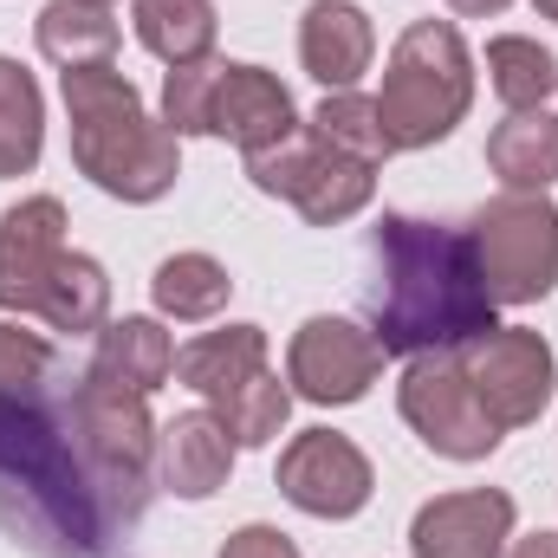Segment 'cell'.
I'll use <instances>...</instances> for the list:
<instances>
[{"label":"cell","instance_id":"cell-28","mask_svg":"<svg viewBox=\"0 0 558 558\" xmlns=\"http://www.w3.org/2000/svg\"><path fill=\"white\" fill-rule=\"evenodd\" d=\"M221 65L228 59H189V65H169L162 78V124L175 137H208V111H215V85H221Z\"/></svg>","mask_w":558,"mask_h":558},{"label":"cell","instance_id":"cell-11","mask_svg":"<svg viewBox=\"0 0 558 558\" xmlns=\"http://www.w3.org/2000/svg\"><path fill=\"white\" fill-rule=\"evenodd\" d=\"M371 487H377V474H371L364 448L351 435H338V428H305L279 454V494L299 513H312V520H351V513H364Z\"/></svg>","mask_w":558,"mask_h":558},{"label":"cell","instance_id":"cell-12","mask_svg":"<svg viewBox=\"0 0 558 558\" xmlns=\"http://www.w3.org/2000/svg\"><path fill=\"white\" fill-rule=\"evenodd\" d=\"M59 260H65V208H59V195H26L20 208H7L0 215V312L33 318Z\"/></svg>","mask_w":558,"mask_h":558},{"label":"cell","instance_id":"cell-23","mask_svg":"<svg viewBox=\"0 0 558 558\" xmlns=\"http://www.w3.org/2000/svg\"><path fill=\"white\" fill-rule=\"evenodd\" d=\"M487 85L507 111H546V98L558 92V59L526 33H500L487 39Z\"/></svg>","mask_w":558,"mask_h":558},{"label":"cell","instance_id":"cell-22","mask_svg":"<svg viewBox=\"0 0 558 558\" xmlns=\"http://www.w3.org/2000/svg\"><path fill=\"white\" fill-rule=\"evenodd\" d=\"M137 20L143 52H156L162 65H189V59H208L215 52V0H137L131 7Z\"/></svg>","mask_w":558,"mask_h":558},{"label":"cell","instance_id":"cell-27","mask_svg":"<svg viewBox=\"0 0 558 558\" xmlns=\"http://www.w3.org/2000/svg\"><path fill=\"white\" fill-rule=\"evenodd\" d=\"M305 131L318 143H331V149H344V156H357V162H384L390 156L384 124H377V98H357V92H331L305 118Z\"/></svg>","mask_w":558,"mask_h":558},{"label":"cell","instance_id":"cell-34","mask_svg":"<svg viewBox=\"0 0 558 558\" xmlns=\"http://www.w3.org/2000/svg\"><path fill=\"white\" fill-rule=\"evenodd\" d=\"M98 7H111V0H98Z\"/></svg>","mask_w":558,"mask_h":558},{"label":"cell","instance_id":"cell-5","mask_svg":"<svg viewBox=\"0 0 558 558\" xmlns=\"http://www.w3.org/2000/svg\"><path fill=\"white\" fill-rule=\"evenodd\" d=\"M72 435H78V454H85L105 507L118 513L124 533H137L143 507H149V474H156V422L143 410V397L118 390V384H98V377H78Z\"/></svg>","mask_w":558,"mask_h":558},{"label":"cell","instance_id":"cell-13","mask_svg":"<svg viewBox=\"0 0 558 558\" xmlns=\"http://www.w3.org/2000/svg\"><path fill=\"white\" fill-rule=\"evenodd\" d=\"M507 539H513V494H500V487L435 494L410 520L416 558H500Z\"/></svg>","mask_w":558,"mask_h":558},{"label":"cell","instance_id":"cell-9","mask_svg":"<svg viewBox=\"0 0 558 558\" xmlns=\"http://www.w3.org/2000/svg\"><path fill=\"white\" fill-rule=\"evenodd\" d=\"M454 357H461V371H468L481 410L500 422V435L546 416L558 371H553V344H546L539 331H526V325H494V331H481L474 344H461Z\"/></svg>","mask_w":558,"mask_h":558},{"label":"cell","instance_id":"cell-19","mask_svg":"<svg viewBox=\"0 0 558 558\" xmlns=\"http://www.w3.org/2000/svg\"><path fill=\"white\" fill-rule=\"evenodd\" d=\"M33 39L59 72L118 65V13L98 7V0H46L39 20H33Z\"/></svg>","mask_w":558,"mask_h":558},{"label":"cell","instance_id":"cell-20","mask_svg":"<svg viewBox=\"0 0 558 558\" xmlns=\"http://www.w3.org/2000/svg\"><path fill=\"white\" fill-rule=\"evenodd\" d=\"M487 169L513 195H546L558 182V118L553 111H513L487 137Z\"/></svg>","mask_w":558,"mask_h":558},{"label":"cell","instance_id":"cell-33","mask_svg":"<svg viewBox=\"0 0 558 558\" xmlns=\"http://www.w3.org/2000/svg\"><path fill=\"white\" fill-rule=\"evenodd\" d=\"M533 7H539V13H546V20H558V0H533Z\"/></svg>","mask_w":558,"mask_h":558},{"label":"cell","instance_id":"cell-17","mask_svg":"<svg viewBox=\"0 0 558 558\" xmlns=\"http://www.w3.org/2000/svg\"><path fill=\"white\" fill-rule=\"evenodd\" d=\"M98 384H118V390H162L175 377V338L156 325V318H105L98 331V351H92V371Z\"/></svg>","mask_w":558,"mask_h":558},{"label":"cell","instance_id":"cell-3","mask_svg":"<svg viewBox=\"0 0 558 558\" xmlns=\"http://www.w3.org/2000/svg\"><path fill=\"white\" fill-rule=\"evenodd\" d=\"M65 118H72V162L111 202H162L182 175V149L162 118L143 111V92L118 65L65 72Z\"/></svg>","mask_w":558,"mask_h":558},{"label":"cell","instance_id":"cell-30","mask_svg":"<svg viewBox=\"0 0 558 558\" xmlns=\"http://www.w3.org/2000/svg\"><path fill=\"white\" fill-rule=\"evenodd\" d=\"M221 558H299V546H292L279 526H241V533L221 546Z\"/></svg>","mask_w":558,"mask_h":558},{"label":"cell","instance_id":"cell-25","mask_svg":"<svg viewBox=\"0 0 558 558\" xmlns=\"http://www.w3.org/2000/svg\"><path fill=\"white\" fill-rule=\"evenodd\" d=\"M46 149V105L20 59H0V182L26 175Z\"/></svg>","mask_w":558,"mask_h":558},{"label":"cell","instance_id":"cell-2","mask_svg":"<svg viewBox=\"0 0 558 558\" xmlns=\"http://www.w3.org/2000/svg\"><path fill=\"white\" fill-rule=\"evenodd\" d=\"M364 318L384 357L461 351L494 331V292L481 279L468 228H441L416 215H384L364 247Z\"/></svg>","mask_w":558,"mask_h":558},{"label":"cell","instance_id":"cell-10","mask_svg":"<svg viewBox=\"0 0 558 558\" xmlns=\"http://www.w3.org/2000/svg\"><path fill=\"white\" fill-rule=\"evenodd\" d=\"M377 377H384V344L371 338V325L318 312L292 331V351H286L292 397H305L318 410H344V403H364Z\"/></svg>","mask_w":558,"mask_h":558},{"label":"cell","instance_id":"cell-24","mask_svg":"<svg viewBox=\"0 0 558 558\" xmlns=\"http://www.w3.org/2000/svg\"><path fill=\"white\" fill-rule=\"evenodd\" d=\"M149 292H156V312H162V318L208 325V318L228 305L234 279H228V267H221L215 254H169V260L156 267V279H149Z\"/></svg>","mask_w":558,"mask_h":558},{"label":"cell","instance_id":"cell-16","mask_svg":"<svg viewBox=\"0 0 558 558\" xmlns=\"http://www.w3.org/2000/svg\"><path fill=\"white\" fill-rule=\"evenodd\" d=\"M156 468H162V487L175 500H208V494L228 487L234 435L221 428L215 410H182L175 422L156 428Z\"/></svg>","mask_w":558,"mask_h":558},{"label":"cell","instance_id":"cell-32","mask_svg":"<svg viewBox=\"0 0 558 558\" xmlns=\"http://www.w3.org/2000/svg\"><path fill=\"white\" fill-rule=\"evenodd\" d=\"M454 13H468V20H494V13H507L513 0H448Z\"/></svg>","mask_w":558,"mask_h":558},{"label":"cell","instance_id":"cell-6","mask_svg":"<svg viewBox=\"0 0 558 558\" xmlns=\"http://www.w3.org/2000/svg\"><path fill=\"white\" fill-rule=\"evenodd\" d=\"M494 305H533L558 286V208L546 195H494L468 221Z\"/></svg>","mask_w":558,"mask_h":558},{"label":"cell","instance_id":"cell-1","mask_svg":"<svg viewBox=\"0 0 558 558\" xmlns=\"http://www.w3.org/2000/svg\"><path fill=\"white\" fill-rule=\"evenodd\" d=\"M0 533L33 558H118L131 546L78 454L72 397H52V384L0 397Z\"/></svg>","mask_w":558,"mask_h":558},{"label":"cell","instance_id":"cell-8","mask_svg":"<svg viewBox=\"0 0 558 558\" xmlns=\"http://www.w3.org/2000/svg\"><path fill=\"white\" fill-rule=\"evenodd\" d=\"M397 410L416 428V441L441 461H487L500 448V422L481 410L468 371L454 351H422L410 357L403 384H397Z\"/></svg>","mask_w":558,"mask_h":558},{"label":"cell","instance_id":"cell-4","mask_svg":"<svg viewBox=\"0 0 558 558\" xmlns=\"http://www.w3.org/2000/svg\"><path fill=\"white\" fill-rule=\"evenodd\" d=\"M474 105V52L454 20H416L390 46L384 92H377V124L390 156L441 143Z\"/></svg>","mask_w":558,"mask_h":558},{"label":"cell","instance_id":"cell-14","mask_svg":"<svg viewBox=\"0 0 558 558\" xmlns=\"http://www.w3.org/2000/svg\"><path fill=\"white\" fill-rule=\"evenodd\" d=\"M208 131L228 137L241 156H260L299 131V111L286 98L267 65H221V85H215V111H208Z\"/></svg>","mask_w":558,"mask_h":558},{"label":"cell","instance_id":"cell-21","mask_svg":"<svg viewBox=\"0 0 558 558\" xmlns=\"http://www.w3.org/2000/svg\"><path fill=\"white\" fill-rule=\"evenodd\" d=\"M33 318L52 325V331H65V338H78V331L98 338L105 318H111V279H105V267L92 254H65L52 267V286H46V299H39Z\"/></svg>","mask_w":558,"mask_h":558},{"label":"cell","instance_id":"cell-15","mask_svg":"<svg viewBox=\"0 0 558 558\" xmlns=\"http://www.w3.org/2000/svg\"><path fill=\"white\" fill-rule=\"evenodd\" d=\"M377 59V33L371 13L351 0H312L299 20V65L325 85V92H351Z\"/></svg>","mask_w":558,"mask_h":558},{"label":"cell","instance_id":"cell-7","mask_svg":"<svg viewBox=\"0 0 558 558\" xmlns=\"http://www.w3.org/2000/svg\"><path fill=\"white\" fill-rule=\"evenodd\" d=\"M247 182H254L260 195L292 202L312 228H344L351 215L371 208V195H377V162H357V156L318 143L299 124L286 143L247 156Z\"/></svg>","mask_w":558,"mask_h":558},{"label":"cell","instance_id":"cell-26","mask_svg":"<svg viewBox=\"0 0 558 558\" xmlns=\"http://www.w3.org/2000/svg\"><path fill=\"white\" fill-rule=\"evenodd\" d=\"M208 410H215L221 428L234 435V448H267V441H279V428L292 416V390L279 384L274 371H260V377H247L241 390H228V397L208 403Z\"/></svg>","mask_w":558,"mask_h":558},{"label":"cell","instance_id":"cell-31","mask_svg":"<svg viewBox=\"0 0 558 558\" xmlns=\"http://www.w3.org/2000/svg\"><path fill=\"white\" fill-rule=\"evenodd\" d=\"M507 558H558V533H526V539H513Z\"/></svg>","mask_w":558,"mask_h":558},{"label":"cell","instance_id":"cell-18","mask_svg":"<svg viewBox=\"0 0 558 558\" xmlns=\"http://www.w3.org/2000/svg\"><path fill=\"white\" fill-rule=\"evenodd\" d=\"M260 371H267V331L260 325H221V331H202L195 344L175 351V377L202 403H221L228 390H241Z\"/></svg>","mask_w":558,"mask_h":558},{"label":"cell","instance_id":"cell-29","mask_svg":"<svg viewBox=\"0 0 558 558\" xmlns=\"http://www.w3.org/2000/svg\"><path fill=\"white\" fill-rule=\"evenodd\" d=\"M52 377H59V357H52V344H46L39 331L13 325V318H0V397H13V390H33V384H52Z\"/></svg>","mask_w":558,"mask_h":558}]
</instances>
